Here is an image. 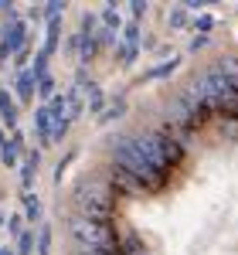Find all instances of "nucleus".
Here are the masks:
<instances>
[{
  "label": "nucleus",
  "mask_w": 238,
  "mask_h": 255,
  "mask_svg": "<svg viewBox=\"0 0 238 255\" xmlns=\"http://www.w3.org/2000/svg\"><path fill=\"white\" fill-rule=\"evenodd\" d=\"M113 163L116 167H122L126 174H133L146 187V194H153V191H160L163 184H167V177L153 160L143 153V146L136 143V136H119V143L113 146Z\"/></svg>",
  "instance_id": "f257e3e1"
},
{
  "label": "nucleus",
  "mask_w": 238,
  "mask_h": 255,
  "mask_svg": "<svg viewBox=\"0 0 238 255\" xmlns=\"http://www.w3.org/2000/svg\"><path fill=\"white\" fill-rule=\"evenodd\" d=\"M75 215L92 218V221H109L116 215V191L106 180H82L75 187Z\"/></svg>",
  "instance_id": "f03ea898"
},
{
  "label": "nucleus",
  "mask_w": 238,
  "mask_h": 255,
  "mask_svg": "<svg viewBox=\"0 0 238 255\" xmlns=\"http://www.w3.org/2000/svg\"><path fill=\"white\" fill-rule=\"evenodd\" d=\"M136 143L143 146V153L153 160L163 174H170L180 160H184V143H180V139L174 136L167 126H163V129H157V133H139Z\"/></svg>",
  "instance_id": "7ed1b4c3"
},
{
  "label": "nucleus",
  "mask_w": 238,
  "mask_h": 255,
  "mask_svg": "<svg viewBox=\"0 0 238 255\" xmlns=\"http://www.w3.org/2000/svg\"><path fill=\"white\" fill-rule=\"evenodd\" d=\"M68 235L75 238V245H85V249H99V252L119 249V235L109 221H92V218L72 215L68 218Z\"/></svg>",
  "instance_id": "20e7f679"
},
{
  "label": "nucleus",
  "mask_w": 238,
  "mask_h": 255,
  "mask_svg": "<svg viewBox=\"0 0 238 255\" xmlns=\"http://www.w3.org/2000/svg\"><path fill=\"white\" fill-rule=\"evenodd\" d=\"M106 184H109V187L116 191V197H119V194H126V197H143V194H146V187L139 184L136 177L126 174L122 167H116V163L109 167V180H106Z\"/></svg>",
  "instance_id": "39448f33"
},
{
  "label": "nucleus",
  "mask_w": 238,
  "mask_h": 255,
  "mask_svg": "<svg viewBox=\"0 0 238 255\" xmlns=\"http://www.w3.org/2000/svg\"><path fill=\"white\" fill-rule=\"evenodd\" d=\"M24 41H27V31H24V24H20V20H14V24H7V27H3V41H0V48H3L7 55H14V51L24 48Z\"/></svg>",
  "instance_id": "423d86ee"
},
{
  "label": "nucleus",
  "mask_w": 238,
  "mask_h": 255,
  "mask_svg": "<svg viewBox=\"0 0 238 255\" xmlns=\"http://www.w3.org/2000/svg\"><path fill=\"white\" fill-rule=\"evenodd\" d=\"M79 96L89 99V113H102V109H106V96H102V89L96 85V82H85V85L79 89Z\"/></svg>",
  "instance_id": "0eeeda50"
},
{
  "label": "nucleus",
  "mask_w": 238,
  "mask_h": 255,
  "mask_svg": "<svg viewBox=\"0 0 238 255\" xmlns=\"http://www.w3.org/2000/svg\"><path fill=\"white\" fill-rule=\"evenodd\" d=\"M38 163H41V153H38V150H31L27 160H24V167H20V184H24V191H31L34 174H38Z\"/></svg>",
  "instance_id": "6e6552de"
},
{
  "label": "nucleus",
  "mask_w": 238,
  "mask_h": 255,
  "mask_svg": "<svg viewBox=\"0 0 238 255\" xmlns=\"http://www.w3.org/2000/svg\"><path fill=\"white\" fill-rule=\"evenodd\" d=\"M34 126H38L41 146H48V143H51V116H48V106H41L38 113H34Z\"/></svg>",
  "instance_id": "1a4fd4ad"
},
{
  "label": "nucleus",
  "mask_w": 238,
  "mask_h": 255,
  "mask_svg": "<svg viewBox=\"0 0 238 255\" xmlns=\"http://www.w3.org/2000/svg\"><path fill=\"white\" fill-rule=\"evenodd\" d=\"M96 55H99V38L79 31V61H92Z\"/></svg>",
  "instance_id": "9d476101"
},
{
  "label": "nucleus",
  "mask_w": 238,
  "mask_h": 255,
  "mask_svg": "<svg viewBox=\"0 0 238 255\" xmlns=\"http://www.w3.org/2000/svg\"><path fill=\"white\" fill-rule=\"evenodd\" d=\"M58 34H61V17H58V20H48V31H44V48H41V55H48V58H51V51L58 48Z\"/></svg>",
  "instance_id": "9b49d317"
},
{
  "label": "nucleus",
  "mask_w": 238,
  "mask_h": 255,
  "mask_svg": "<svg viewBox=\"0 0 238 255\" xmlns=\"http://www.w3.org/2000/svg\"><path fill=\"white\" fill-rule=\"evenodd\" d=\"M34 85H38V79H34L31 72H20L17 75V96L24 99V102H31V99H34Z\"/></svg>",
  "instance_id": "f8f14e48"
},
{
  "label": "nucleus",
  "mask_w": 238,
  "mask_h": 255,
  "mask_svg": "<svg viewBox=\"0 0 238 255\" xmlns=\"http://www.w3.org/2000/svg\"><path fill=\"white\" fill-rule=\"evenodd\" d=\"M218 68H221V75L228 79V85L238 92V58H228V55H225V58L218 61Z\"/></svg>",
  "instance_id": "ddd939ff"
},
{
  "label": "nucleus",
  "mask_w": 238,
  "mask_h": 255,
  "mask_svg": "<svg viewBox=\"0 0 238 255\" xmlns=\"http://www.w3.org/2000/svg\"><path fill=\"white\" fill-rule=\"evenodd\" d=\"M0 116H3L7 126H14V123H17V106H14V99L7 96L3 89H0Z\"/></svg>",
  "instance_id": "4468645a"
},
{
  "label": "nucleus",
  "mask_w": 238,
  "mask_h": 255,
  "mask_svg": "<svg viewBox=\"0 0 238 255\" xmlns=\"http://www.w3.org/2000/svg\"><path fill=\"white\" fill-rule=\"evenodd\" d=\"M119 252H122V255H143V252H146V249H143V238H139V235L122 238V242H119Z\"/></svg>",
  "instance_id": "2eb2a0df"
},
{
  "label": "nucleus",
  "mask_w": 238,
  "mask_h": 255,
  "mask_svg": "<svg viewBox=\"0 0 238 255\" xmlns=\"http://www.w3.org/2000/svg\"><path fill=\"white\" fill-rule=\"evenodd\" d=\"M17 150H20V136H14L3 150H0V160H3V167H14L17 163Z\"/></svg>",
  "instance_id": "dca6fc26"
},
{
  "label": "nucleus",
  "mask_w": 238,
  "mask_h": 255,
  "mask_svg": "<svg viewBox=\"0 0 238 255\" xmlns=\"http://www.w3.org/2000/svg\"><path fill=\"white\" fill-rule=\"evenodd\" d=\"M24 197V215H27V221H41V201L34 194H20Z\"/></svg>",
  "instance_id": "f3484780"
},
{
  "label": "nucleus",
  "mask_w": 238,
  "mask_h": 255,
  "mask_svg": "<svg viewBox=\"0 0 238 255\" xmlns=\"http://www.w3.org/2000/svg\"><path fill=\"white\" fill-rule=\"evenodd\" d=\"M102 24H106V31H113V34L119 31V24H122V17H119V10L113 7V3H109V7L102 10Z\"/></svg>",
  "instance_id": "a211bd4d"
},
{
  "label": "nucleus",
  "mask_w": 238,
  "mask_h": 255,
  "mask_svg": "<svg viewBox=\"0 0 238 255\" xmlns=\"http://www.w3.org/2000/svg\"><path fill=\"white\" fill-rule=\"evenodd\" d=\"M38 255H51V225L38 228Z\"/></svg>",
  "instance_id": "6ab92c4d"
},
{
  "label": "nucleus",
  "mask_w": 238,
  "mask_h": 255,
  "mask_svg": "<svg viewBox=\"0 0 238 255\" xmlns=\"http://www.w3.org/2000/svg\"><path fill=\"white\" fill-rule=\"evenodd\" d=\"M136 55H139V44H122V48H119V65L129 68V65L136 61Z\"/></svg>",
  "instance_id": "aec40b11"
},
{
  "label": "nucleus",
  "mask_w": 238,
  "mask_h": 255,
  "mask_svg": "<svg viewBox=\"0 0 238 255\" xmlns=\"http://www.w3.org/2000/svg\"><path fill=\"white\" fill-rule=\"evenodd\" d=\"M177 65H180V58L163 61V65H157V68H150V72H146V79H163V75H170V72H174Z\"/></svg>",
  "instance_id": "412c9836"
},
{
  "label": "nucleus",
  "mask_w": 238,
  "mask_h": 255,
  "mask_svg": "<svg viewBox=\"0 0 238 255\" xmlns=\"http://www.w3.org/2000/svg\"><path fill=\"white\" fill-rule=\"evenodd\" d=\"M82 109H85V106H82L79 89H75V92H68V123H72V119H79V116H82Z\"/></svg>",
  "instance_id": "4be33fe9"
},
{
  "label": "nucleus",
  "mask_w": 238,
  "mask_h": 255,
  "mask_svg": "<svg viewBox=\"0 0 238 255\" xmlns=\"http://www.w3.org/2000/svg\"><path fill=\"white\" fill-rule=\"evenodd\" d=\"M34 252V232H20L17 235V255H31Z\"/></svg>",
  "instance_id": "5701e85b"
},
{
  "label": "nucleus",
  "mask_w": 238,
  "mask_h": 255,
  "mask_svg": "<svg viewBox=\"0 0 238 255\" xmlns=\"http://www.w3.org/2000/svg\"><path fill=\"white\" fill-rule=\"evenodd\" d=\"M122 113H126V99H116V102H113V106H109L99 119H102V123H109V119H119Z\"/></svg>",
  "instance_id": "b1692460"
},
{
  "label": "nucleus",
  "mask_w": 238,
  "mask_h": 255,
  "mask_svg": "<svg viewBox=\"0 0 238 255\" xmlns=\"http://www.w3.org/2000/svg\"><path fill=\"white\" fill-rule=\"evenodd\" d=\"M167 24H170V27H187V10H184V7H177V10H170V17H167Z\"/></svg>",
  "instance_id": "393cba45"
},
{
  "label": "nucleus",
  "mask_w": 238,
  "mask_h": 255,
  "mask_svg": "<svg viewBox=\"0 0 238 255\" xmlns=\"http://www.w3.org/2000/svg\"><path fill=\"white\" fill-rule=\"evenodd\" d=\"M38 92H41V99H51L55 96V79H51V75L38 79Z\"/></svg>",
  "instance_id": "a878e982"
},
{
  "label": "nucleus",
  "mask_w": 238,
  "mask_h": 255,
  "mask_svg": "<svg viewBox=\"0 0 238 255\" xmlns=\"http://www.w3.org/2000/svg\"><path fill=\"white\" fill-rule=\"evenodd\" d=\"M122 44H139V27H136V24H129V27H126V34H122Z\"/></svg>",
  "instance_id": "bb28decb"
},
{
  "label": "nucleus",
  "mask_w": 238,
  "mask_h": 255,
  "mask_svg": "<svg viewBox=\"0 0 238 255\" xmlns=\"http://www.w3.org/2000/svg\"><path fill=\"white\" fill-rule=\"evenodd\" d=\"M194 27H198V31H204V38H208V31L215 27V17H208V14H204V17L194 20Z\"/></svg>",
  "instance_id": "cd10ccee"
},
{
  "label": "nucleus",
  "mask_w": 238,
  "mask_h": 255,
  "mask_svg": "<svg viewBox=\"0 0 238 255\" xmlns=\"http://www.w3.org/2000/svg\"><path fill=\"white\" fill-rule=\"evenodd\" d=\"M72 160H75V153H68V157H65V160L58 163V170H55V184H61V174H65V167H68Z\"/></svg>",
  "instance_id": "c85d7f7f"
},
{
  "label": "nucleus",
  "mask_w": 238,
  "mask_h": 255,
  "mask_svg": "<svg viewBox=\"0 0 238 255\" xmlns=\"http://www.w3.org/2000/svg\"><path fill=\"white\" fill-rule=\"evenodd\" d=\"M129 14H133V17H143V14H146V3H143V0L129 3Z\"/></svg>",
  "instance_id": "c756f323"
},
{
  "label": "nucleus",
  "mask_w": 238,
  "mask_h": 255,
  "mask_svg": "<svg viewBox=\"0 0 238 255\" xmlns=\"http://www.w3.org/2000/svg\"><path fill=\"white\" fill-rule=\"evenodd\" d=\"M7 225H10V232H14V235H20V218H17V215L10 218V221H7Z\"/></svg>",
  "instance_id": "7c9ffc66"
},
{
  "label": "nucleus",
  "mask_w": 238,
  "mask_h": 255,
  "mask_svg": "<svg viewBox=\"0 0 238 255\" xmlns=\"http://www.w3.org/2000/svg\"><path fill=\"white\" fill-rule=\"evenodd\" d=\"M204 44H208V38L201 34V38H194V41H191V51H198V48H204Z\"/></svg>",
  "instance_id": "2f4dec72"
},
{
  "label": "nucleus",
  "mask_w": 238,
  "mask_h": 255,
  "mask_svg": "<svg viewBox=\"0 0 238 255\" xmlns=\"http://www.w3.org/2000/svg\"><path fill=\"white\" fill-rule=\"evenodd\" d=\"M3 146H7V136H3V129H0V150H3Z\"/></svg>",
  "instance_id": "473e14b6"
},
{
  "label": "nucleus",
  "mask_w": 238,
  "mask_h": 255,
  "mask_svg": "<svg viewBox=\"0 0 238 255\" xmlns=\"http://www.w3.org/2000/svg\"><path fill=\"white\" fill-rule=\"evenodd\" d=\"M0 255H14V252H10V249H3V252H0Z\"/></svg>",
  "instance_id": "72a5a7b5"
},
{
  "label": "nucleus",
  "mask_w": 238,
  "mask_h": 255,
  "mask_svg": "<svg viewBox=\"0 0 238 255\" xmlns=\"http://www.w3.org/2000/svg\"><path fill=\"white\" fill-rule=\"evenodd\" d=\"M0 225H3V218H0Z\"/></svg>",
  "instance_id": "f704fd0d"
}]
</instances>
